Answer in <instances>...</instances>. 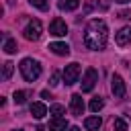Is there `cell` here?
Instances as JSON below:
<instances>
[{
	"mask_svg": "<svg viewBox=\"0 0 131 131\" xmlns=\"http://www.w3.org/2000/svg\"><path fill=\"white\" fill-rule=\"evenodd\" d=\"M27 98H29V92H27V90H16V92H14V102H16V104H25Z\"/></svg>",
	"mask_w": 131,
	"mask_h": 131,
	"instance_id": "cell-18",
	"label": "cell"
},
{
	"mask_svg": "<svg viewBox=\"0 0 131 131\" xmlns=\"http://www.w3.org/2000/svg\"><path fill=\"white\" fill-rule=\"evenodd\" d=\"M96 82H98V72L94 68H88L86 74H84V78H82V92H92V88L96 86Z\"/></svg>",
	"mask_w": 131,
	"mask_h": 131,
	"instance_id": "cell-4",
	"label": "cell"
},
{
	"mask_svg": "<svg viewBox=\"0 0 131 131\" xmlns=\"http://www.w3.org/2000/svg\"><path fill=\"white\" fill-rule=\"evenodd\" d=\"M106 39H108V29H106V23L100 20V18H92L86 27V33H84V43L88 49H94V51H100L104 49L106 45Z\"/></svg>",
	"mask_w": 131,
	"mask_h": 131,
	"instance_id": "cell-1",
	"label": "cell"
},
{
	"mask_svg": "<svg viewBox=\"0 0 131 131\" xmlns=\"http://www.w3.org/2000/svg\"><path fill=\"white\" fill-rule=\"evenodd\" d=\"M115 41H117V45H119V47L127 45V43L131 41V29H129V27H123L119 33H115Z\"/></svg>",
	"mask_w": 131,
	"mask_h": 131,
	"instance_id": "cell-9",
	"label": "cell"
},
{
	"mask_svg": "<svg viewBox=\"0 0 131 131\" xmlns=\"http://www.w3.org/2000/svg\"><path fill=\"white\" fill-rule=\"evenodd\" d=\"M78 6H80V0H59L61 10H76Z\"/></svg>",
	"mask_w": 131,
	"mask_h": 131,
	"instance_id": "cell-14",
	"label": "cell"
},
{
	"mask_svg": "<svg viewBox=\"0 0 131 131\" xmlns=\"http://www.w3.org/2000/svg\"><path fill=\"white\" fill-rule=\"evenodd\" d=\"M31 115H33L35 119H43V117L47 115V106H45L43 102H33V104H31Z\"/></svg>",
	"mask_w": 131,
	"mask_h": 131,
	"instance_id": "cell-12",
	"label": "cell"
},
{
	"mask_svg": "<svg viewBox=\"0 0 131 131\" xmlns=\"http://www.w3.org/2000/svg\"><path fill=\"white\" fill-rule=\"evenodd\" d=\"M113 129H115V131H127V123H125L123 119H115V121H113Z\"/></svg>",
	"mask_w": 131,
	"mask_h": 131,
	"instance_id": "cell-21",
	"label": "cell"
},
{
	"mask_svg": "<svg viewBox=\"0 0 131 131\" xmlns=\"http://www.w3.org/2000/svg\"><path fill=\"white\" fill-rule=\"evenodd\" d=\"M14 131H23V129H14Z\"/></svg>",
	"mask_w": 131,
	"mask_h": 131,
	"instance_id": "cell-27",
	"label": "cell"
},
{
	"mask_svg": "<svg viewBox=\"0 0 131 131\" xmlns=\"http://www.w3.org/2000/svg\"><path fill=\"white\" fill-rule=\"evenodd\" d=\"M66 127H68V121L61 117H53L49 123V131H66Z\"/></svg>",
	"mask_w": 131,
	"mask_h": 131,
	"instance_id": "cell-13",
	"label": "cell"
},
{
	"mask_svg": "<svg viewBox=\"0 0 131 131\" xmlns=\"http://www.w3.org/2000/svg\"><path fill=\"white\" fill-rule=\"evenodd\" d=\"M78 76H80V63H70V66H66V70H63V82L68 84V86H72V84H76L78 82Z\"/></svg>",
	"mask_w": 131,
	"mask_h": 131,
	"instance_id": "cell-5",
	"label": "cell"
},
{
	"mask_svg": "<svg viewBox=\"0 0 131 131\" xmlns=\"http://www.w3.org/2000/svg\"><path fill=\"white\" fill-rule=\"evenodd\" d=\"M49 113H51L53 117H61V115H66V106L55 102V104H51V106H49Z\"/></svg>",
	"mask_w": 131,
	"mask_h": 131,
	"instance_id": "cell-19",
	"label": "cell"
},
{
	"mask_svg": "<svg viewBox=\"0 0 131 131\" xmlns=\"http://www.w3.org/2000/svg\"><path fill=\"white\" fill-rule=\"evenodd\" d=\"M117 16H119V18H131V10H121Z\"/></svg>",
	"mask_w": 131,
	"mask_h": 131,
	"instance_id": "cell-23",
	"label": "cell"
},
{
	"mask_svg": "<svg viewBox=\"0 0 131 131\" xmlns=\"http://www.w3.org/2000/svg\"><path fill=\"white\" fill-rule=\"evenodd\" d=\"M49 33L55 35V37H63V35L68 33V25H66V20H61V18H53L51 25H49Z\"/></svg>",
	"mask_w": 131,
	"mask_h": 131,
	"instance_id": "cell-7",
	"label": "cell"
},
{
	"mask_svg": "<svg viewBox=\"0 0 131 131\" xmlns=\"http://www.w3.org/2000/svg\"><path fill=\"white\" fill-rule=\"evenodd\" d=\"M2 49H4V53H14V51H16V41L4 37V45H2Z\"/></svg>",
	"mask_w": 131,
	"mask_h": 131,
	"instance_id": "cell-16",
	"label": "cell"
},
{
	"mask_svg": "<svg viewBox=\"0 0 131 131\" xmlns=\"http://www.w3.org/2000/svg\"><path fill=\"white\" fill-rule=\"evenodd\" d=\"M70 111H72L76 117H80V115L84 113V100H82V94H72V98H70Z\"/></svg>",
	"mask_w": 131,
	"mask_h": 131,
	"instance_id": "cell-8",
	"label": "cell"
},
{
	"mask_svg": "<svg viewBox=\"0 0 131 131\" xmlns=\"http://www.w3.org/2000/svg\"><path fill=\"white\" fill-rule=\"evenodd\" d=\"M35 131H45V127H43V125H37V129H35Z\"/></svg>",
	"mask_w": 131,
	"mask_h": 131,
	"instance_id": "cell-24",
	"label": "cell"
},
{
	"mask_svg": "<svg viewBox=\"0 0 131 131\" xmlns=\"http://www.w3.org/2000/svg\"><path fill=\"white\" fill-rule=\"evenodd\" d=\"M100 125H102V121H100L98 115H94V117H86V119H84V127H86L88 131H98Z\"/></svg>",
	"mask_w": 131,
	"mask_h": 131,
	"instance_id": "cell-11",
	"label": "cell"
},
{
	"mask_svg": "<svg viewBox=\"0 0 131 131\" xmlns=\"http://www.w3.org/2000/svg\"><path fill=\"white\" fill-rule=\"evenodd\" d=\"M115 2H119V4H127L129 0H115Z\"/></svg>",
	"mask_w": 131,
	"mask_h": 131,
	"instance_id": "cell-26",
	"label": "cell"
},
{
	"mask_svg": "<svg viewBox=\"0 0 131 131\" xmlns=\"http://www.w3.org/2000/svg\"><path fill=\"white\" fill-rule=\"evenodd\" d=\"M49 49H51L55 55H70V45H68V43L55 41V43H49Z\"/></svg>",
	"mask_w": 131,
	"mask_h": 131,
	"instance_id": "cell-10",
	"label": "cell"
},
{
	"mask_svg": "<svg viewBox=\"0 0 131 131\" xmlns=\"http://www.w3.org/2000/svg\"><path fill=\"white\" fill-rule=\"evenodd\" d=\"M18 68H20V74H23V78H25L27 82H35V80L41 76V66H39V61L33 59V57H25Z\"/></svg>",
	"mask_w": 131,
	"mask_h": 131,
	"instance_id": "cell-2",
	"label": "cell"
},
{
	"mask_svg": "<svg viewBox=\"0 0 131 131\" xmlns=\"http://www.w3.org/2000/svg\"><path fill=\"white\" fill-rule=\"evenodd\" d=\"M12 70H14V63H10V61H4V63H2V80H10V76H12Z\"/></svg>",
	"mask_w": 131,
	"mask_h": 131,
	"instance_id": "cell-17",
	"label": "cell"
},
{
	"mask_svg": "<svg viewBox=\"0 0 131 131\" xmlns=\"http://www.w3.org/2000/svg\"><path fill=\"white\" fill-rule=\"evenodd\" d=\"M41 33H43V25H41L39 18L29 20V25H27L25 31H23V35H25L27 41H39V39H41Z\"/></svg>",
	"mask_w": 131,
	"mask_h": 131,
	"instance_id": "cell-3",
	"label": "cell"
},
{
	"mask_svg": "<svg viewBox=\"0 0 131 131\" xmlns=\"http://www.w3.org/2000/svg\"><path fill=\"white\" fill-rule=\"evenodd\" d=\"M29 2H31V6H35L39 10H47L49 8V2L47 0H29Z\"/></svg>",
	"mask_w": 131,
	"mask_h": 131,
	"instance_id": "cell-20",
	"label": "cell"
},
{
	"mask_svg": "<svg viewBox=\"0 0 131 131\" xmlns=\"http://www.w3.org/2000/svg\"><path fill=\"white\" fill-rule=\"evenodd\" d=\"M111 90H113L115 98H123V96H125L127 88H125V82H123L121 76H117V74L113 76V80H111Z\"/></svg>",
	"mask_w": 131,
	"mask_h": 131,
	"instance_id": "cell-6",
	"label": "cell"
},
{
	"mask_svg": "<svg viewBox=\"0 0 131 131\" xmlns=\"http://www.w3.org/2000/svg\"><path fill=\"white\" fill-rule=\"evenodd\" d=\"M68 131H80V127H70Z\"/></svg>",
	"mask_w": 131,
	"mask_h": 131,
	"instance_id": "cell-25",
	"label": "cell"
},
{
	"mask_svg": "<svg viewBox=\"0 0 131 131\" xmlns=\"http://www.w3.org/2000/svg\"><path fill=\"white\" fill-rule=\"evenodd\" d=\"M57 84H59V72H53L49 78V86H57Z\"/></svg>",
	"mask_w": 131,
	"mask_h": 131,
	"instance_id": "cell-22",
	"label": "cell"
},
{
	"mask_svg": "<svg viewBox=\"0 0 131 131\" xmlns=\"http://www.w3.org/2000/svg\"><path fill=\"white\" fill-rule=\"evenodd\" d=\"M88 106H90V111H92V113H98V111H102V106H104V100H102L100 96H94V98L90 100V104H88Z\"/></svg>",
	"mask_w": 131,
	"mask_h": 131,
	"instance_id": "cell-15",
	"label": "cell"
}]
</instances>
